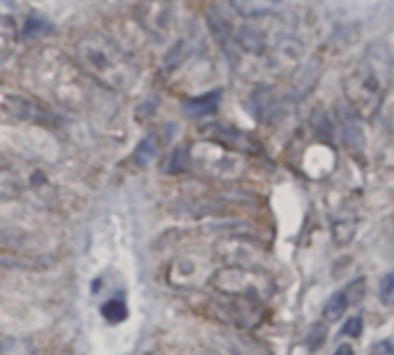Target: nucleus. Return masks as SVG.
I'll list each match as a JSON object with an SVG mask.
<instances>
[{"label": "nucleus", "mask_w": 394, "mask_h": 355, "mask_svg": "<svg viewBox=\"0 0 394 355\" xmlns=\"http://www.w3.org/2000/svg\"><path fill=\"white\" fill-rule=\"evenodd\" d=\"M77 56L86 72H91L98 82L111 86V89H123L132 79V70L125 63V58L116 51L114 44H109L100 35L84 37L77 44Z\"/></svg>", "instance_id": "1"}, {"label": "nucleus", "mask_w": 394, "mask_h": 355, "mask_svg": "<svg viewBox=\"0 0 394 355\" xmlns=\"http://www.w3.org/2000/svg\"><path fill=\"white\" fill-rule=\"evenodd\" d=\"M211 286L218 293L230 297L244 300V302L262 304L274 295V281L267 272L244 270V267H223L211 277Z\"/></svg>", "instance_id": "2"}, {"label": "nucleus", "mask_w": 394, "mask_h": 355, "mask_svg": "<svg viewBox=\"0 0 394 355\" xmlns=\"http://www.w3.org/2000/svg\"><path fill=\"white\" fill-rule=\"evenodd\" d=\"M346 98L359 116L371 119L383 103V86L369 70H357L346 82Z\"/></svg>", "instance_id": "3"}, {"label": "nucleus", "mask_w": 394, "mask_h": 355, "mask_svg": "<svg viewBox=\"0 0 394 355\" xmlns=\"http://www.w3.org/2000/svg\"><path fill=\"white\" fill-rule=\"evenodd\" d=\"M364 295H366V281L364 279L350 281L348 286L341 288V291H337L330 300H327V304L323 309V318L327 320V323H337V320L346 313L348 306L362 302Z\"/></svg>", "instance_id": "4"}, {"label": "nucleus", "mask_w": 394, "mask_h": 355, "mask_svg": "<svg viewBox=\"0 0 394 355\" xmlns=\"http://www.w3.org/2000/svg\"><path fill=\"white\" fill-rule=\"evenodd\" d=\"M218 103H220V91H211L206 93V96H199V98H190L188 103L183 105L186 114H190V116H206V114H213L218 110Z\"/></svg>", "instance_id": "5"}, {"label": "nucleus", "mask_w": 394, "mask_h": 355, "mask_svg": "<svg viewBox=\"0 0 394 355\" xmlns=\"http://www.w3.org/2000/svg\"><path fill=\"white\" fill-rule=\"evenodd\" d=\"M232 5L242 15H267V12L278 8L280 0H232Z\"/></svg>", "instance_id": "6"}, {"label": "nucleus", "mask_w": 394, "mask_h": 355, "mask_svg": "<svg viewBox=\"0 0 394 355\" xmlns=\"http://www.w3.org/2000/svg\"><path fill=\"white\" fill-rule=\"evenodd\" d=\"M156 153H158L156 137H144L142 144H139L137 149H135V163H137L139 167H146L153 158H156Z\"/></svg>", "instance_id": "7"}, {"label": "nucleus", "mask_w": 394, "mask_h": 355, "mask_svg": "<svg viewBox=\"0 0 394 355\" xmlns=\"http://www.w3.org/2000/svg\"><path fill=\"white\" fill-rule=\"evenodd\" d=\"M102 316L109 320V323H121L128 316V309H125L123 302H118V300H111V302H107L102 306Z\"/></svg>", "instance_id": "8"}, {"label": "nucleus", "mask_w": 394, "mask_h": 355, "mask_svg": "<svg viewBox=\"0 0 394 355\" xmlns=\"http://www.w3.org/2000/svg\"><path fill=\"white\" fill-rule=\"evenodd\" d=\"M380 302L394 306V272H387L380 281Z\"/></svg>", "instance_id": "9"}, {"label": "nucleus", "mask_w": 394, "mask_h": 355, "mask_svg": "<svg viewBox=\"0 0 394 355\" xmlns=\"http://www.w3.org/2000/svg\"><path fill=\"white\" fill-rule=\"evenodd\" d=\"M172 163L170 165H167L165 167V170L167 172H172V174H177V172H181V170H186V165H188V163H186V160H188V151H186V149H177L174 153H172Z\"/></svg>", "instance_id": "10"}, {"label": "nucleus", "mask_w": 394, "mask_h": 355, "mask_svg": "<svg viewBox=\"0 0 394 355\" xmlns=\"http://www.w3.org/2000/svg\"><path fill=\"white\" fill-rule=\"evenodd\" d=\"M343 337H359V334H362V318L359 316H352L348 323H346V327H343Z\"/></svg>", "instance_id": "11"}, {"label": "nucleus", "mask_w": 394, "mask_h": 355, "mask_svg": "<svg viewBox=\"0 0 394 355\" xmlns=\"http://www.w3.org/2000/svg\"><path fill=\"white\" fill-rule=\"evenodd\" d=\"M369 355H394V341H390V339L376 341V344L371 346Z\"/></svg>", "instance_id": "12"}, {"label": "nucleus", "mask_w": 394, "mask_h": 355, "mask_svg": "<svg viewBox=\"0 0 394 355\" xmlns=\"http://www.w3.org/2000/svg\"><path fill=\"white\" fill-rule=\"evenodd\" d=\"M334 355H355V348H352L350 344H343V346H339L337 351H334Z\"/></svg>", "instance_id": "13"}]
</instances>
